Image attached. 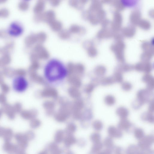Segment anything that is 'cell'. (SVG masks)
<instances>
[{
  "mask_svg": "<svg viewBox=\"0 0 154 154\" xmlns=\"http://www.w3.org/2000/svg\"><path fill=\"white\" fill-rule=\"evenodd\" d=\"M29 85L28 81L23 76H19L16 77L13 83L14 90L19 93H22L28 89Z\"/></svg>",
  "mask_w": 154,
  "mask_h": 154,
  "instance_id": "cell-3",
  "label": "cell"
},
{
  "mask_svg": "<svg viewBox=\"0 0 154 154\" xmlns=\"http://www.w3.org/2000/svg\"><path fill=\"white\" fill-rule=\"evenodd\" d=\"M45 80L52 85L60 84L65 81L69 74L66 65L56 58L49 60L45 63L43 71Z\"/></svg>",
  "mask_w": 154,
  "mask_h": 154,
  "instance_id": "cell-1",
  "label": "cell"
},
{
  "mask_svg": "<svg viewBox=\"0 0 154 154\" xmlns=\"http://www.w3.org/2000/svg\"><path fill=\"white\" fill-rule=\"evenodd\" d=\"M148 107V111L153 113L154 110V102L153 99L151 100L149 102Z\"/></svg>",
  "mask_w": 154,
  "mask_h": 154,
  "instance_id": "cell-18",
  "label": "cell"
},
{
  "mask_svg": "<svg viewBox=\"0 0 154 154\" xmlns=\"http://www.w3.org/2000/svg\"><path fill=\"white\" fill-rule=\"evenodd\" d=\"M104 101L105 104L107 105L112 106L115 104L116 99L113 96L108 95L104 98Z\"/></svg>",
  "mask_w": 154,
  "mask_h": 154,
  "instance_id": "cell-13",
  "label": "cell"
},
{
  "mask_svg": "<svg viewBox=\"0 0 154 154\" xmlns=\"http://www.w3.org/2000/svg\"><path fill=\"white\" fill-rule=\"evenodd\" d=\"M109 136L112 138H120L123 135L121 130L113 126H109L107 130Z\"/></svg>",
  "mask_w": 154,
  "mask_h": 154,
  "instance_id": "cell-6",
  "label": "cell"
},
{
  "mask_svg": "<svg viewBox=\"0 0 154 154\" xmlns=\"http://www.w3.org/2000/svg\"><path fill=\"white\" fill-rule=\"evenodd\" d=\"M116 113L121 119L124 118H127L129 114V111L126 108L121 106L117 108Z\"/></svg>",
  "mask_w": 154,
  "mask_h": 154,
  "instance_id": "cell-8",
  "label": "cell"
},
{
  "mask_svg": "<svg viewBox=\"0 0 154 154\" xmlns=\"http://www.w3.org/2000/svg\"><path fill=\"white\" fill-rule=\"evenodd\" d=\"M93 126L95 130L99 131L101 130L103 128L102 122L99 120H96L93 123Z\"/></svg>",
  "mask_w": 154,
  "mask_h": 154,
  "instance_id": "cell-15",
  "label": "cell"
},
{
  "mask_svg": "<svg viewBox=\"0 0 154 154\" xmlns=\"http://www.w3.org/2000/svg\"><path fill=\"white\" fill-rule=\"evenodd\" d=\"M94 143L93 146L92 150L94 152H98V153L99 152H101V150L103 148V144L100 141Z\"/></svg>",
  "mask_w": 154,
  "mask_h": 154,
  "instance_id": "cell-14",
  "label": "cell"
},
{
  "mask_svg": "<svg viewBox=\"0 0 154 154\" xmlns=\"http://www.w3.org/2000/svg\"><path fill=\"white\" fill-rule=\"evenodd\" d=\"M132 108L135 110H137L140 108L142 105L136 99L131 104Z\"/></svg>",
  "mask_w": 154,
  "mask_h": 154,
  "instance_id": "cell-17",
  "label": "cell"
},
{
  "mask_svg": "<svg viewBox=\"0 0 154 154\" xmlns=\"http://www.w3.org/2000/svg\"><path fill=\"white\" fill-rule=\"evenodd\" d=\"M103 145L106 148L113 149L114 147V143L112 138L110 136L107 137L104 140Z\"/></svg>",
  "mask_w": 154,
  "mask_h": 154,
  "instance_id": "cell-11",
  "label": "cell"
},
{
  "mask_svg": "<svg viewBox=\"0 0 154 154\" xmlns=\"http://www.w3.org/2000/svg\"><path fill=\"white\" fill-rule=\"evenodd\" d=\"M141 118L142 120L147 121L151 123H153L154 121V117L153 113L149 111L142 113L141 115Z\"/></svg>",
  "mask_w": 154,
  "mask_h": 154,
  "instance_id": "cell-9",
  "label": "cell"
},
{
  "mask_svg": "<svg viewBox=\"0 0 154 154\" xmlns=\"http://www.w3.org/2000/svg\"><path fill=\"white\" fill-rule=\"evenodd\" d=\"M91 139L94 143L100 141L101 136L97 132L94 133L91 136Z\"/></svg>",
  "mask_w": 154,
  "mask_h": 154,
  "instance_id": "cell-16",
  "label": "cell"
},
{
  "mask_svg": "<svg viewBox=\"0 0 154 154\" xmlns=\"http://www.w3.org/2000/svg\"><path fill=\"white\" fill-rule=\"evenodd\" d=\"M113 149L115 153L120 154L122 151V148L119 146L114 147Z\"/></svg>",
  "mask_w": 154,
  "mask_h": 154,
  "instance_id": "cell-20",
  "label": "cell"
},
{
  "mask_svg": "<svg viewBox=\"0 0 154 154\" xmlns=\"http://www.w3.org/2000/svg\"><path fill=\"white\" fill-rule=\"evenodd\" d=\"M133 132L134 135L137 139L139 140L144 136V131L141 128H135L134 129Z\"/></svg>",
  "mask_w": 154,
  "mask_h": 154,
  "instance_id": "cell-12",
  "label": "cell"
},
{
  "mask_svg": "<svg viewBox=\"0 0 154 154\" xmlns=\"http://www.w3.org/2000/svg\"><path fill=\"white\" fill-rule=\"evenodd\" d=\"M154 141V136L152 134L144 136L139 140L138 146L140 149L141 152L149 149Z\"/></svg>",
  "mask_w": 154,
  "mask_h": 154,
  "instance_id": "cell-4",
  "label": "cell"
},
{
  "mask_svg": "<svg viewBox=\"0 0 154 154\" xmlns=\"http://www.w3.org/2000/svg\"><path fill=\"white\" fill-rule=\"evenodd\" d=\"M123 2L126 1V0H122ZM138 0H128L127 1L125 2L124 4L127 6H133L135 4L136 2Z\"/></svg>",
  "mask_w": 154,
  "mask_h": 154,
  "instance_id": "cell-19",
  "label": "cell"
},
{
  "mask_svg": "<svg viewBox=\"0 0 154 154\" xmlns=\"http://www.w3.org/2000/svg\"><path fill=\"white\" fill-rule=\"evenodd\" d=\"M24 30L23 26L20 22L14 21L9 24L7 32L10 36L16 38L22 35Z\"/></svg>",
  "mask_w": 154,
  "mask_h": 154,
  "instance_id": "cell-2",
  "label": "cell"
},
{
  "mask_svg": "<svg viewBox=\"0 0 154 154\" xmlns=\"http://www.w3.org/2000/svg\"><path fill=\"white\" fill-rule=\"evenodd\" d=\"M133 127V124L127 118L121 119L118 125V128L127 132H131Z\"/></svg>",
  "mask_w": 154,
  "mask_h": 154,
  "instance_id": "cell-5",
  "label": "cell"
},
{
  "mask_svg": "<svg viewBox=\"0 0 154 154\" xmlns=\"http://www.w3.org/2000/svg\"><path fill=\"white\" fill-rule=\"evenodd\" d=\"M152 98L149 94L141 91L137 93L136 99L143 105L146 103L149 102L152 100Z\"/></svg>",
  "mask_w": 154,
  "mask_h": 154,
  "instance_id": "cell-7",
  "label": "cell"
},
{
  "mask_svg": "<svg viewBox=\"0 0 154 154\" xmlns=\"http://www.w3.org/2000/svg\"><path fill=\"white\" fill-rule=\"evenodd\" d=\"M20 1L23 2L28 3L31 1L32 0H20Z\"/></svg>",
  "mask_w": 154,
  "mask_h": 154,
  "instance_id": "cell-21",
  "label": "cell"
},
{
  "mask_svg": "<svg viewBox=\"0 0 154 154\" xmlns=\"http://www.w3.org/2000/svg\"><path fill=\"white\" fill-rule=\"evenodd\" d=\"M126 153L128 154L140 153L141 150L138 145L131 144L128 147L126 150Z\"/></svg>",
  "mask_w": 154,
  "mask_h": 154,
  "instance_id": "cell-10",
  "label": "cell"
}]
</instances>
